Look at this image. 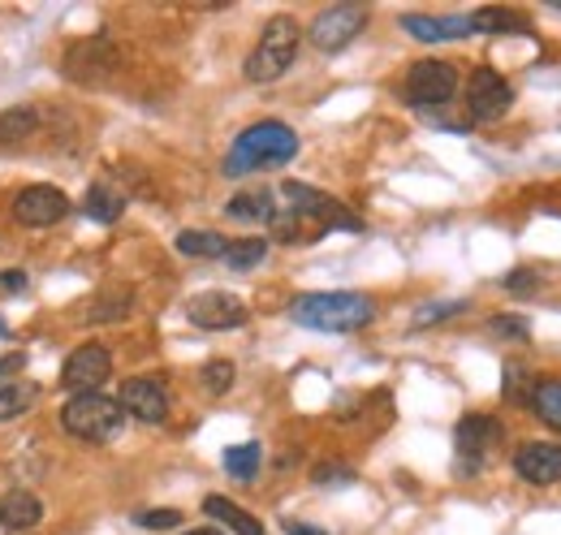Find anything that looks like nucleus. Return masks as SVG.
I'll use <instances>...</instances> for the list:
<instances>
[{
  "mask_svg": "<svg viewBox=\"0 0 561 535\" xmlns=\"http://www.w3.org/2000/svg\"><path fill=\"white\" fill-rule=\"evenodd\" d=\"M505 398H510V402H532V393H527V372H523V367H505Z\"/></svg>",
  "mask_w": 561,
  "mask_h": 535,
  "instance_id": "34",
  "label": "nucleus"
},
{
  "mask_svg": "<svg viewBox=\"0 0 561 535\" xmlns=\"http://www.w3.org/2000/svg\"><path fill=\"white\" fill-rule=\"evenodd\" d=\"M204 514L221 519L233 535H264V523H259V519H251V514H246L242 506H233L229 497H204Z\"/></svg>",
  "mask_w": 561,
  "mask_h": 535,
  "instance_id": "21",
  "label": "nucleus"
},
{
  "mask_svg": "<svg viewBox=\"0 0 561 535\" xmlns=\"http://www.w3.org/2000/svg\"><path fill=\"white\" fill-rule=\"evenodd\" d=\"M471 22V35H514V31H532L527 13H514V9H475L466 13Z\"/></svg>",
  "mask_w": 561,
  "mask_h": 535,
  "instance_id": "19",
  "label": "nucleus"
},
{
  "mask_svg": "<svg viewBox=\"0 0 561 535\" xmlns=\"http://www.w3.org/2000/svg\"><path fill=\"white\" fill-rule=\"evenodd\" d=\"M186 535H221L217 527H199V532H186Z\"/></svg>",
  "mask_w": 561,
  "mask_h": 535,
  "instance_id": "39",
  "label": "nucleus"
},
{
  "mask_svg": "<svg viewBox=\"0 0 561 535\" xmlns=\"http://www.w3.org/2000/svg\"><path fill=\"white\" fill-rule=\"evenodd\" d=\"M281 195L290 199V212L298 220H320V229H363V220L350 212L341 199L316 191V186H303V182H285Z\"/></svg>",
  "mask_w": 561,
  "mask_h": 535,
  "instance_id": "7",
  "label": "nucleus"
},
{
  "mask_svg": "<svg viewBox=\"0 0 561 535\" xmlns=\"http://www.w3.org/2000/svg\"><path fill=\"white\" fill-rule=\"evenodd\" d=\"M527 406L536 411L540 424H549V428L561 431V380H536V393H532Z\"/></svg>",
  "mask_w": 561,
  "mask_h": 535,
  "instance_id": "25",
  "label": "nucleus"
},
{
  "mask_svg": "<svg viewBox=\"0 0 561 535\" xmlns=\"http://www.w3.org/2000/svg\"><path fill=\"white\" fill-rule=\"evenodd\" d=\"M501 285H505V294H519V299H527V294H536V290H540V277H536L532 268H514V272H510Z\"/></svg>",
  "mask_w": 561,
  "mask_h": 535,
  "instance_id": "32",
  "label": "nucleus"
},
{
  "mask_svg": "<svg viewBox=\"0 0 561 535\" xmlns=\"http://www.w3.org/2000/svg\"><path fill=\"white\" fill-rule=\"evenodd\" d=\"M83 212L92 216V220H100V224H112V220H121V212H125V195L112 182H96L83 195Z\"/></svg>",
  "mask_w": 561,
  "mask_h": 535,
  "instance_id": "20",
  "label": "nucleus"
},
{
  "mask_svg": "<svg viewBox=\"0 0 561 535\" xmlns=\"http://www.w3.org/2000/svg\"><path fill=\"white\" fill-rule=\"evenodd\" d=\"M112 376V354L105 345H78L65 367H61V385L70 393H100V385Z\"/></svg>",
  "mask_w": 561,
  "mask_h": 535,
  "instance_id": "12",
  "label": "nucleus"
},
{
  "mask_svg": "<svg viewBox=\"0 0 561 535\" xmlns=\"http://www.w3.org/2000/svg\"><path fill=\"white\" fill-rule=\"evenodd\" d=\"M39 519H44V506H39L35 493L9 488V493L0 497V527H4V532H35Z\"/></svg>",
  "mask_w": 561,
  "mask_h": 535,
  "instance_id": "17",
  "label": "nucleus"
},
{
  "mask_svg": "<svg viewBox=\"0 0 561 535\" xmlns=\"http://www.w3.org/2000/svg\"><path fill=\"white\" fill-rule=\"evenodd\" d=\"M178 251L191 255V259H224L229 238H224V233H212V229H182V233H178Z\"/></svg>",
  "mask_w": 561,
  "mask_h": 535,
  "instance_id": "22",
  "label": "nucleus"
},
{
  "mask_svg": "<svg viewBox=\"0 0 561 535\" xmlns=\"http://www.w3.org/2000/svg\"><path fill=\"white\" fill-rule=\"evenodd\" d=\"M35 398H39L35 385H26V380H17V385H13V380H0V424L26 415V411L35 406Z\"/></svg>",
  "mask_w": 561,
  "mask_h": 535,
  "instance_id": "24",
  "label": "nucleus"
},
{
  "mask_svg": "<svg viewBox=\"0 0 561 535\" xmlns=\"http://www.w3.org/2000/svg\"><path fill=\"white\" fill-rule=\"evenodd\" d=\"M312 479H316L320 488H345V484H354V471H350V466H337V462H325V466L312 471Z\"/></svg>",
  "mask_w": 561,
  "mask_h": 535,
  "instance_id": "31",
  "label": "nucleus"
},
{
  "mask_svg": "<svg viewBox=\"0 0 561 535\" xmlns=\"http://www.w3.org/2000/svg\"><path fill=\"white\" fill-rule=\"evenodd\" d=\"M130 307H134V290L130 285H109V290H100L87 307H83V320L87 324H117L130 316Z\"/></svg>",
  "mask_w": 561,
  "mask_h": 535,
  "instance_id": "18",
  "label": "nucleus"
},
{
  "mask_svg": "<svg viewBox=\"0 0 561 535\" xmlns=\"http://www.w3.org/2000/svg\"><path fill=\"white\" fill-rule=\"evenodd\" d=\"M22 367H26V354H22V350H13V354L0 358V376H13V372H22Z\"/></svg>",
  "mask_w": 561,
  "mask_h": 535,
  "instance_id": "37",
  "label": "nucleus"
},
{
  "mask_svg": "<svg viewBox=\"0 0 561 535\" xmlns=\"http://www.w3.org/2000/svg\"><path fill=\"white\" fill-rule=\"evenodd\" d=\"M259 462H264V449H259L255 440L224 449V471L237 475V479H255V475H259Z\"/></svg>",
  "mask_w": 561,
  "mask_h": 535,
  "instance_id": "28",
  "label": "nucleus"
},
{
  "mask_svg": "<svg viewBox=\"0 0 561 535\" xmlns=\"http://www.w3.org/2000/svg\"><path fill=\"white\" fill-rule=\"evenodd\" d=\"M298 156V134L285 121H255L242 130L224 156V178H246L255 169H281Z\"/></svg>",
  "mask_w": 561,
  "mask_h": 535,
  "instance_id": "1",
  "label": "nucleus"
},
{
  "mask_svg": "<svg viewBox=\"0 0 561 535\" xmlns=\"http://www.w3.org/2000/svg\"><path fill=\"white\" fill-rule=\"evenodd\" d=\"M224 212L233 216V220H246V224H255V220H272V195L268 191H242V195H233L229 204H224Z\"/></svg>",
  "mask_w": 561,
  "mask_h": 535,
  "instance_id": "23",
  "label": "nucleus"
},
{
  "mask_svg": "<svg viewBox=\"0 0 561 535\" xmlns=\"http://www.w3.org/2000/svg\"><path fill=\"white\" fill-rule=\"evenodd\" d=\"M402 31L419 44H446V39H466L471 22L462 17H428V13H402Z\"/></svg>",
  "mask_w": 561,
  "mask_h": 535,
  "instance_id": "16",
  "label": "nucleus"
},
{
  "mask_svg": "<svg viewBox=\"0 0 561 535\" xmlns=\"http://www.w3.org/2000/svg\"><path fill=\"white\" fill-rule=\"evenodd\" d=\"M363 26H367V9H363V4H333V9H325V13L312 22L307 39H312L320 52H341V48L354 44V35H363Z\"/></svg>",
  "mask_w": 561,
  "mask_h": 535,
  "instance_id": "8",
  "label": "nucleus"
},
{
  "mask_svg": "<svg viewBox=\"0 0 561 535\" xmlns=\"http://www.w3.org/2000/svg\"><path fill=\"white\" fill-rule=\"evenodd\" d=\"M458 312H466V303H432V307H424V312L415 316V328L441 324V320H449V316H458Z\"/></svg>",
  "mask_w": 561,
  "mask_h": 535,
  "instance_id": "33",
  "label": "nucleus"
},
{
  "mask_svg": "<svg viewBox=\"0 0 561 535\" xmlns=\"http://www.w3.org/2000/svg\"><path fill=\"white\" fill-rule=\"evenodd\" d=\"M0 337H4V320H0Z\"/></svg>",
  "mask_w": 561,
  "mask_h": 535,
  "instance_id": "40",
  "label": "nucleus"
},
{
  "mask_svg": "<svg viewBox=\"0 0 561 535\" xmlns=\"http://www.w3.org/2000/svg\"><path fill=\"white\" fill-rule=\"evenodd\" d=\"M298 44H303V26H298L290 13L268 17V26H264L255 52L246 57V83H277V78L294 65Z\"/></svg>",
  "mask_w": 561,
  "mask_h": 535,
  "instance_id": "3",
  "label": "nucleus"
},
{
  "mask_svg": "<svg viewBox=\"0 0 561 535\" xmlns=\"http://www.w3.org/2000/svg\"><path fill=\"white\" fill-rule=\"evenodd\" d=\"M290 320L316 332H358L376 320V303L354 290H333V294H298L290 303Z\"/></svg>",
  "mask_w": 561,
  "mask_h": 535,
  "instance_id": "2",
  "label": "nucleus"
},
{
  "mask_svg": "<svg viewBox=\"0 0 561 535\" xmlns=\"http://www.w3.org/2000/svg\"><path fill=\"white\" fill-rule=\"evenodd\" d=\"M117 61H121V52H117V44H112L109 35H87V39H78L65 52L61 70L78 87H105L112 74H117Z\"/></svg>",
  "mask_w": 561,
  "mask_h": 535,
  "instance_id": "5",
  "label": "nucleus"
},
{
  "mask_svg": "<svg viewBox=\"0 0 561 535\" xmlns=\"http://www.w3.org/2000/svg\"><path fill=\"white\" fill-rule=\"evenodd\" d=\"M233 376H237V372H233V363H229V358H212V363L199 372V380H204V389H208L212 398H221V393L233 389Z\"/></svg>",
  "mask_w": 561,
  "mask_h": 535,
  "instance_id": "29",
  "label": "nucleus"
},
{
  "mask_svg": "<svg viewBox=\"0 0 561 535\" xmlns=\"http://www.w3.org/2000/svg\"><path fill=\"white\" fill-rule=\"evenodd\" d=\"M514 105V92L510 83L497 74V70H475L471 74V87H466V108L475 121H501Z\"/></svg>",
  "mask_w": 561,
  "mask_h": 535,
  "instance_id": "13",
  "label": "nucleus"
},
{
  "mask_svg": "<svg viewBox=\"0 0 561 535\" xmlns=\"http://www.w3.org/2000/svg\"><path fill=\"white\" fill-rule=\"evenodd\" d=\"M117 406H121L125 415H134L138 424H164V420H169V389H164V380H156V376H134V380L121 385Z\"/></svg>",
  "mask_w": 561,
  "mask_h": 535,
  "instance_id": "11",
  "label": "nucleus"
},
{
  "mask_svg": "<svg viewBox=\"0 0 561 535\" xmlns=\"http://www.w3.org/2000/svg\"><path fill=\"white\" fill-rule=\"evenodd\" d=\"M285 535H329V532H316V527H303V523L285 519Z\"/></svg>",
  "mask_w": 561,
  "mask_h": 535,
  "instance_id": "38",
  "label": "nucleus"
},
{
  "mask_svg": "<svg viewBox=\"0 0 561 535\" xmlns=\"http://www.w3.org/2000/svg\"><path fill=\"white\" fill-rule=\"evenodd\" d=\"M70 212H74V204H70V195L57 191V186H26V191L13 195V216H17L26 229L61 224Z\"/></svg>",
  "mask_w": 561,
  "mask_h": 535,
  "instance_id": "9",
  "label": "nucleus"
},
{
  "mask_svg": "<svg viewBox=\"0 0 561 535\" xmlns=\"http://www.w3.org/2000/svg\"><path fill=\"white\" fill-rule=\"evenodd\" d=\"M264 255H268V238H237V242H229L224 264H229L233 272H246V268H259Z\"/></svg>",
  "mask_w": 561,
  "mask_h": 535,
  "instance_id": "27",
  "label": "nucleus"
},
{
  "mask_svg": "<svg viewBox=\"0 0 561 535\" xmlns=\"http://www.w3.org/2000/svg\"><path fill=\"white\" fill-rule=\"evenodd\" d=\"M501 440V428L488 420V415H466L458 424V458H462V471H479L488 462V449Z\"/></svg>",
  "mask_w": 561,
  "mask_h": 535,
  "instance_id": "15",
  "label": "nucleus"
},
{
  "mask_svg": "<svg viewBox=\"0 0 561 535\" xmlns=\"http://www.w3.org/2000/svg\"><path fill=\"white\" fill-rule=\"evenodd\" d=\"M514 471H519L527 484H536V488L561 484V445L527 440V445L514 453Z\"/></svg>",
  "mask_w": 561,
  "mask_h": 535,
  "instance_id": "14",
  "label": "nucleus"
},
{
  "mask_svg": "<svg viewBox=\"0 0 561 535\" xmlns=\"http://www.w3.org/2000/svg\"><path fill=\"white\" fill-rule=\"evenodd\" d=\"M35 130H39V112H35V108L17 105L0 112V143H22V138H31Z\"/></svg>",
  "mask_w": 561,
  "mask_h": 535,
  "instance_id": "26",
  "label": "nucleus"
},
{
  "mask_svg": "<svg viewBox=\"0 0 561 535\" xmlns=\"http://www.w3.org/2000/svg\"><path fill=\"white\" fill-rule=\"evenodd\" d=\"M134 523L143 532H169L182 523V510H143V514H134Z\"/></svg>",
  "mask_w": 561,
  "mask_h": 535,
  "instance_id": "30",
  "label": "nucleus"
},
{
  "mask_svg": "<svg viewBox=\"0 0 561 535\" xmlns=\"http://www.w3.org/2000/svg\"><path fill=\"white\" fill-rule=\"evenodd\" d=\"M458 92V70L449 61H415L406 74V105L419 112L446 108Z\"/></svg>",
  "mask_w": 561,
  "mask_h": 535,
  "instance_id": "6",
  "label": "nucleus"
},
{
  "mask_svg": "<svg viewBox=\"0 0 561 535\" xmlns=\"http://www.w3.org/2000/svg\"><path fill=\"white\" fill-rule=\"evenodd\" d=\"M488 328H492L497 337H519V341L527 337V320H519V316H497V320L488 324Z\"/></svg>",
  "mask_w": 561,
  "mask_h": 535,
  "instance_id": "36",
  "label": "nucleus"
},
{
  "mask_svg": "<svg viewBox=\"0 0 561 535\" xmlns=\"http://www.w3.org/2000/svg\"><path fill=\"white\" fill-rule=\"evenodd\" d=\"M61 428L78 440H92V445H105L112 436H121L125 428V411L105 398V393H74L65 406H61Z\"/></svg>",
  "mask_w": 561,
  "mask_h": 535,
  "instance_id": "4",
  "label": "nucleus"
},
{
  "mask_svg": "<svg viewBox=\"0 0 561 535\" xmlns=\"http://www.w3.org/2000/svg\"><path fill=\"white\" fill-rule=\"evenodd\" d=\"M186 320L195 324V328H204V332H229V328H242V324L251 320V312H246L242 299H233L224 290H208V294L191 299Z\"/></svg>",
  "mask_w": 561,
  "mask_h": 535,
  "instance_id": "10",
  "label": "nucleus"
},
{
  "mask_svg": "<svg viewBox=\"0 0 561 535\" xmlns=\"http://www.w3.org/2000/svg\"><path fill=\"white\" fill-rule=\"evenodd\" d=\"M31 290V277L22 268H4L0 272V294H26Z\"/></svg>",
  "mask_w": 561,
  "mask_h": 535,
  "instance_id": "35",
  "label": "nucleus"
}]
</instances>
